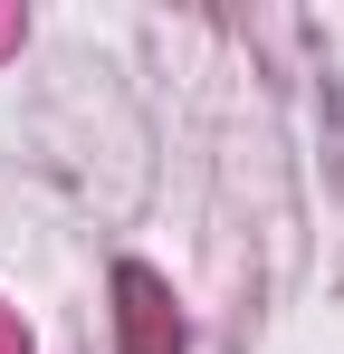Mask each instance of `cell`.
I'll list each match as a JSON object with an SVG mask.
<instances>
[{
	"instance_id": "7a4b0ae2",
	"label": "cell",
	"mask_w": 344,
	"mask_h": 354,
	"mask_svg": "<svg viewBox=\"0 0 344 354\" xmlns=\"http://www.w3.org/2000/svg\"><path fill=\"white\" fill-rule=\"evenodd\" d=\"M0 354H29V335H19V326H10V316H0Z\"/></svg>"
},
{
	"instance_id": "3957f363",
	"label": "cell",
	"mask_w": 344,
	"mask_h": 354,
	"mask_svg": "<svg viewBox=\"0 0 344 354\" xmlns=\"http://www.w3.org/2000/svg\"><path fill=\"white\" fill-rule=\"evenodd\" d=\"M0 39H10V19H0Z\"/></svg>"
},
{
	"instance_id": "6da1fadb",
	"label": "cell",
	"mask_w": 344,
	"mask_h": 354,
	"mask_svg": "<svg viewBox=\"0 0 344 354\" xmlns=\"http://www.w3.org/2000/svg\"><path fill=\"white\" fill-rule=\"evenodd\" d=\"M115 297H124V345H134V354H182V316L163 306L153 268H124V278H115Z\"/></svg>"
}]
</instances>
